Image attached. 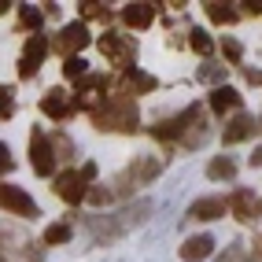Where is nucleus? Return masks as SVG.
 Returning <instances> with one entry per match:
<instances>
[{
    "label": "nucleus",
    "mask_w": 262,
    "mask_h": 262,
    "mask_svg": "<svg viewBox=\"0 0 262 262\" xmlns=\"http://www.w3.org/2000/svg\"><path fill=\"white\" fill-rule=\"evenodd\" d=\"M151 211H155L151 200H137V203L122 207V211H115V214L85 218V233H89L93 244H111V240H122L129 229H137V225H144Z\"/></svg>",
    "instance_id": "1"
},
{
    "label": "nucleus",
    "mask_w": 262,
    "mask_h": 262,
    "mask_svg": "<svg viewBox=\"0 0 262 262\" xmlns=\"http://www.w3.org/2000/svg\"><path fill=\"white\" fill-rule=\"evenodd\" d=\"M89 118H93V126H96L100 133H115V129H118V133H137V122H141L133 96H122V93L103 96L100 107L89 111Z\"/></svg>",
    "instance_id": "2"
},
{
    "label": "nucleus",
    "mask_w": 262,
    "mask_h": 262,
    "mask_svg": "<svg viewBox=\"0 0 262 262\" xmlns=\"http://www.w3.org/2000/svg\"><path fill=\"white\" fill-rule=\"evenodd\" d=\"M100 52L118 67V71H133V63H137V41L122 37V33H103V37H100Z\"/></svg>",
    "instance_id": "3"
},
{
    "label": "nucleus",
    "mask_w": 262,
    "mask_h": 262,
    "mask_svg": "<svg viewBox=\"0 0 262 262\" xmlns=\"http://www.w3.org/2000/svg\"><path fill=\"white\" fill-rule=\"evenodd\" d=\"M30 163H33L37 178H56V155H52V144H48L45 129L30 133Z\"/></svg>",
    "instance_id": "4"
},
{
    "label": "nucleus",
    "mask_w": 262,
    "mask_h": 262,
    "mask_svg": "<svg viewBox=\"0 0 262 262\" xmlns=\"http://www.w3.org/2000/svg\"><path fill=\"white\" fill-rule=\"evenodd\" d=\"M45 56H48V37H45V33H33V37H26L23 56H19V78L30 81L33 74H37V67H41Z\"/></svg>",
    "instance_id": "5"
},
{
    "label": "nucleus",
    "mask_w": 262,
    "mask_h": 262,
    "mask_svg": "<svg viewBox=\"0 0 262 262\" xmlns=\"http://www.w3.org/2000/svg\"><path fill=\"white\" fill-rule=\"evenodd\" d=\"M85 45H89V30H85V23H71L59 30L56 41H48V48H56L63 59H74V52H81Z\"/></svg>",
    "instance_id": "6"
},
{
    "label": "nucleus",
    "mask_w": 262,
    "mask_h": 262,
    "mask_svg": "<svg viewBox=\"0 0 262 262\" xmlns=\"http://www.w3.org/2000/svg\"><path fill=\"white\" fill-rule=\"evenodd\" d=\"M0 207L8 214H19V218H37V203H33L19 185H0Z\"/></svg>",
    "instance_id": "7"
},
{
    "label": "nucleus",
    "mask_w": 262,
    "mask_h": 262,
    "mask_svg": "<svg viewBox=\"0 0 262 262\" xmlns=\"http://www.w3.org/2000/svg\"><path fill=\"white\" fill-rule=\"evenodd\" d=\"M85 192H89V181H85L78 170H63V173H56V196H59L63 203H71V207L81 203Z\"/></svg>",
    "instance_id": "8"
},
{
    "label": "nucleus",
    "mask_w": 262,
    "mask_h": 262,
    "mask_svg": "<svg viewBox=\"0 0 262 262\" xmlns=\"http://www.w3.org/2000/svg\"><path fill=\"white\" fill-rule=\"evenodd\" d=\"M41 111L52 118V122H67L74 115V96L67 93V89H48L45 100H41Z\"/></svg>",
    "instance_id": "9"
},
{
    "label": "nucleus",
    "mask_w": 262,
    "mask_h": 262,
    "mask_svg": "<svg viewBox=\"0 0 262 262\" xmlns=\"http://www.w3.org/2000/svg\"><path fill=\"white\" fill-rule=\"evenodd\" d=\"M251 133H255V118H251L248 111H236V115L222 126V144H240V141H248Z\"/></svg>",
    "instance_id": "10"
},
{
    "label": "nucleus",
    "mask_w": 262,
    "mask_h": 262,
    "mask_svg": "<svg viewBox=\"0 0 262 262\" xmlns=\"http://www.w3.org/2000/svg\"><path fill=\"white\" fill-rule=\"evenodd\" d=\"M214 236L211 233H196V236H188L185 244H181V258L185 262H203V258H211L214 255Z\"/></svg>",
    "instance_id": "11"
},
{
    "label": "nucleus",
    "mask_w": 262,
    "mask_h": 262,
    "mask_svg": "<svg viewBox=\"0 0 262 262\" xmlns=\"http://www.w3.org/2000/svg\"><path fill=\"white\" fill-rule=\"evenodd\" d=\"M163 166H166V163L159 159V155H141V159H137L126 173L133 178V185H151V181L163 173Z\"/></svg>",
    "instance_id": "12"
},
{
    "label": "nucleus",
    "mask_w": 262,
    "mask_h": 262,
    "mask_svg": "<svg viewBox=\"0 0 262 262\" xmlns=\"http://www.w3.org/2000/svg\"><path fill=\"white\" fill-rule=\"evenodd\" d=\"M222 214H229V207H225L222 196H203V200H196L188 207V218H196V222H214Z\"/></svg>",
    "instance_id": "13"
},
{
    "label": "nucleus",
    "mask_w": 262,
    "mask_h": 262,
    "mask_svg": "<svg viewBox=\"0 0 262 262\" xmlns=\"http://www.w3.org/2000/svg\"><path fill=\"white\" fill-rule=\"evenodd\" d=\"M155 19V4H129V8H122V23L133 26V30H148Z\"/></svg>",
    "instance_id": "14"
},
{
    "label": "nucleus",
    "mask_w": 262,
    "mask_h": 262,
    "mask_svg": "<svg viewBox=\"0 0 262 262\" xmlns=\"http://www.w3.org/2000/svg\"><path fill=\"white\" fill-rule=\"evenodd\" d=\"M211 111H214V115L240 111V93L229 89V85H218V89H211Z\"/></svg>",
    "instance_id": "15"
},
{
    "label": "nucleus",
    "mask_w": 262,
    "mask_h": 262,
    "mask_svg": "<svg viewBox=\"0 0 262 262\" xmlns=\"http://www.w3.org/2000/svg\"><path fill=\"white\" fill-rule=\"evenodd\" d=\"M225 207H229V211L240 218V222H251V218H258L255 214V200H251V192L248 188H236L229 200H225Z\"/></svg>",
    "instance_id": "16"
},
{
    "label": "nucleus",
    "mask_w": 262,
    "mask_h": 262,
    "mask_svg": "<svg viewBox=\"0 0 262 262\" xmlns=\"http://www.w3.org/2000/svg\"><path fill=\"white\" fill-rule=\"evenodd\" d=\"M207 178L211 181H233L236 178V163L229 159V155H214V159L207 163Z\"/></svg>",
    "instance_id": "17"
},
{
    "label": "nucleus",
    "mask_w": 262,
    "mask_h": 262,
    "mask_svg": "<svg viewBox=\"0 0 262 262\" xmlns=\"http://www.w3.org/2000/svg\"><path fill=\"white\" fill-rule=\"evenodd\" d=\"M207 137H211V129H207V122H203V115H200V118L181 133V148H203Z\"/></svg>",
    "instance_id": "18"
},
{
    "label": "nucleus",
    "mask_w": 262,
    "mask_h": 262,
    "mask_svg": "<svg viewBox=\"0 0 262 262\" xmlns=\"http://www.w3.org/2000/svg\"><path fill=\"white\" fill-rule=\"evenodd\" d=\"M48 144H52V155H56V163H59V159H74V155H78V144H74L67 133H52V137H48Z\"/></svg>",
    "instance_id": "19"
},
{
    "label": "nucleus",
    "mask_w": 262,
    "mask_h": 262,
    "mask_svg": "<svg viewBox=\"0 0 262 262\" xmlns=\"http://www.w3.org/2000/svg\"><path fill=\"white\" fill-rule=\"evenodd\" d=\"M207 19L218 23V26H233V23L240 19V11H236L233 4H207Z\"/></svg>",
    "instance_id": "20"
},
{
    "label": "nucleus",
    "mask_w": 262,
    "mask_h": 262,
    "mask_svg": "<svg viewBox=\"0 0 262 262\" xmlns=\"http://www.w3.org/2000/svg\"><path fill=\"white\" fill-rule=\"evenodd\" d=\"M196 81L214 85V89H218V81H225V67H222V63H214V59H207L200 71H196Z\"/></svg>",
    "instance_id": "21"
},
{
    "label": "nucleus",
    "mask_w": 262,
    "mask_h": 262,
    "mask_svg": "<svg viewBox=\"0 0 262 262\" xmlns=\"http://www.w3.org/2000/svg\"><path fill=\"white\" fill-rule=\"evenodd\" d=\"M67 240H71V222H52L48 229H45V236H41V244H48V248L67 244Z\"/></svg>",
    "instance_id": "22"
},
{
    "label": "nucleus",
    "mask_w": 262,
    "mask_h": 262,
    "mask_svg": "<svg viewBox=\"0 0 262 262\" xmlns=\"http://www.w3.org/2000/svg\"><path fill=\"white\" fill-rule=\"evenodd\" d=\"M188 48H196L200 56H211V52H214V41H211V33H207V30L192 26V30H188Z\"/></svg>",
    "instance_id": "23"
},
{
    "label": "nucleus",
    "mask_w": 262,
    "mask_h": 262,
    "mask_svg": "<svg viewBox=\"0 0 262 262\" xmlns=\"http://www.w3.org/2000/svg\"><path fill=\"white\" fill-rule=\"evenodd\" d=\"M41 23H45V11L41 8H33V4H23L19 8V26L23 30H37Z\"/></svg>",
    "instance_id": "24"
},
{
    "label": "nucleus",
    "mask_w": 262,
    "mask_h": 262,
    "mask_svg": "<svg viewBox=\"0 0 262 262\" xmlns=\"http://www.w3.org/2000/svg\"><path fill=\"white\" fill-rule=\"evenodd\" d=\"M222 56H225V63H240L244 59V45L236 41V37H222Z\"/></svg>",
    "instance_id": "25"
},
{
    "label": "nucleus",
    "mask_w": 262,
    "mask_h": 262,
    "mask_svg": "<svg viewBox=\"0 0 262 262\" xmlns=\"http://www.w3.org/2000/svg\"><path fill=\"white\" fill-rule=\"evenodd\" d=\"M85 200L96 203V207H107V203H115V192H111V188H103V185H93L89 192H85Z\"/></svg>",
    "instance_id": "26"
},
{
    "label": "nucleus",
    "mask_w": 262,
    "mask_h": 262,
    "mask_svg": "<svg viewBox=\"0 0 262 262\" xmlns=\"http://www.w3.org/2000/svg\"><path fill=\"white\" fill-rule=\"evenodd\" d=\"M85 67H89V63H85V59H78V56H74V59H63V78H71V81L78 78V81H81L85 74H89Z\"/></svg>",
    "instance_id": "27"
},
{
    "label": "nucleus",
    "mask_w": 262,
    "mask_h": 262,
    "mask_svg": "<svg viewBox=\"0 0 262 262\" xmlns=\"http://www.w3.org/2000/svg\"><path fill=\"white\" fill-rule=\"evenodd\" d=\"M81 19H100V23H107L111 11L103 8V4H81Z\"/></svg>",
    "instance_id": "28"
},
{
    "label": "nucleus",
    "mask_w": 262,
    "mask_h": 262,
    "mask_svg": "<svg viewBox=\"0 0 262 262\" xmlns=\"http://www.w3.org/2000/svg\"><path fill=\"white\" fill-rule=\"evenodd\" d=\"M15 115V103H11V89L0 85V118H11Z\"/></svg>",
    "instance_id": "29"
},
{
    "label": "nucleus",
    "mask_w": 262,
    "mask_h": 262,
    "mask_svg": "<svg viewBox=\"0 0 262 262\" xmlns=\"http://www.w3.org/2000/svg\"><path fill=\"white\" fill-rule=\"evenodd\" d=\"M15 166V159H11V151H8V144H0V173H8Z\"/></svg>",
    "instance_id": "30"
},
{
    "label": "nucleus",
    "mask_w": 262,
    "mask_h": 262,
    "mask_svg": "<svg viewBox=\"0 0 262 262\" xmlns=\"http://www.w3.org/2000/svg\"><path fill=\"white\" fill-rule=\"evenodd\" d=\"M244 81H248V85H262V71H255V67H248V71H244Z\"/></svg>",
    "instance_id": "31"
},
{
    "label": "nucleus",
    "mask_w": 262,
    "mask_h": 262,
    "mask_svg": "<svg viewBox=\"0 0 262 262\" xmlns=\"http://www.w3.org/2000/svg\"><path fill=\"white\" fill-rule=\"evenodd\" d=\"M78 173H81V178H85V181H96V163H85V166H81Z\"/></svg>",
    "instance_id": "32"
},
{
    "label": "nucleus",
    "mask_w": 262,
    "mask_h": 262,
    "mask_svg": "<svg viewBox=\"0 0 262 262\" xmlns=\"http://www.w3.org/2000/svg\"><path fill=\"white\" fill-rule=\"evenodd\" d=\"M244 11H248V15H262V0H251V4H244Z\"/></svg>",
    "instance_id": "33"
},
{
    "label": "nucleus",
    "mask_w": 262,
    "mask_h": 262,
    "mask_svg": "<svg viewBox=\"0 0 262 262\" xmlns=\"http://www.w3.org/2000/svg\"><path fill=\"white\" fill-rule=\"evenodd\" d=\"M251 166H262V144H258V148L251 151Z\"/></svg>",
    "instance_id": "34"
},
{
    "label": "nucleus",
    "mask_w": 262,
    "mask_h": 262,
    "mask_svg": "<svg viewBox=\"0 0 262 262\" xmlns=\"http://www.w3.org/2000/svg\"><path fill=\"white\" fill-rule=\"evenodd\" d=\"M8 8H11V4H8V0H0V15H4V11H8Z\"/></svg>",
    "instance_id": "35"
}]
</instances>
